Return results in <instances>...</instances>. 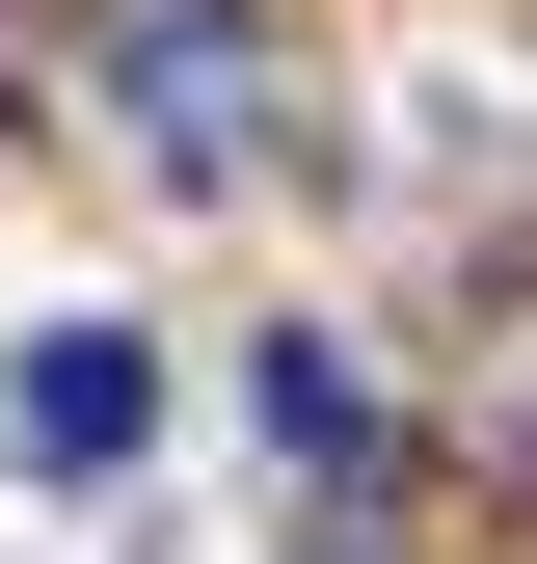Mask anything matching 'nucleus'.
<instances>
[{
	"mask_svg": "<svg viewBox=\"0 0 537 564\" xmlns=\"http://www.w3.org/2000/svg\"><path fill=\"white\" fill-rule=\"evenodd\" d=\"M134 162L162 188H242L268 162V28L242 0H162V28H134Z\"/></svg>",
	"mask_w": 537,
	"mask_h": 564,
	"instance_id": "obj_1",
	"label": "nucleus"
},
{
	"mask_svg": "<svg viewBox=\"0 0 537 564\" xmlns=\"http://www.w3.org/2000/svg\"><path fill=\"white\" fill-rule=\"evenodd\" d=\"M134 431H162V349H134V323H54L28 349V457H134Z\"/></svg>",
	"mask_w": 537,
	"mask_h": 564,
	"instance_id": "obj_2",
	"label": "nucleus"
},
{
	"mask_svg": "<svg viewBox=\"0 0 537 564\" xmlns=\"http://www.w3.org/2000/svg\"><path fill=\"white\" fill-rule=\"evenodd\" d=\"M242 403H268V457H322V484H376V377H350V349H296V323H268V377H242Z\"/></svg>",
	"mask_w": 537,
	"mask_h": 564,
	"instance_id": "obj_3",
	"label": "nucleus"
}]
</instances>
